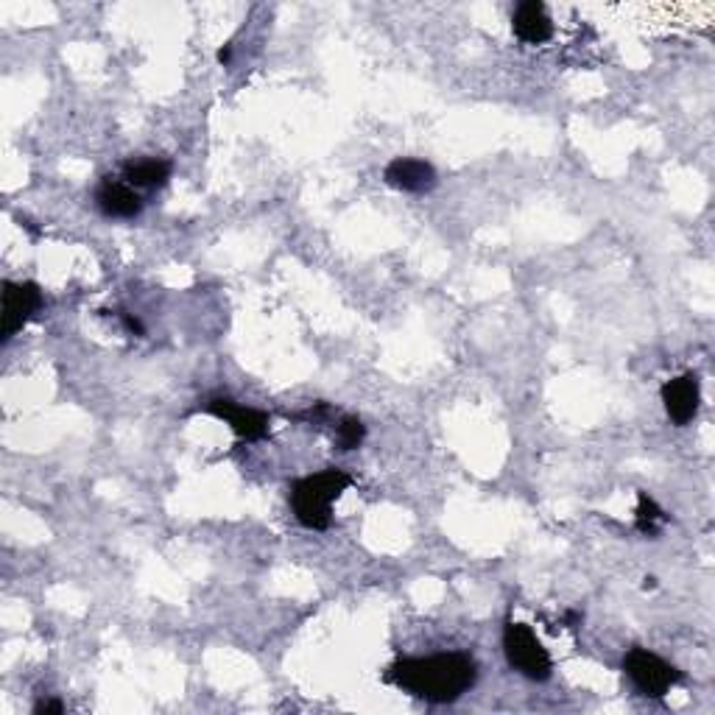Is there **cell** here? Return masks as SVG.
I'll return each instance as SVG.
<instances>
[{"mask_svg": "<svg viewBox=\"0 0 715 715\" xmlns=\"http://www.w3.org/2000/svg\"><path fill=\"white\" fill-rule=\"evenodd\" d=\"M34 713L37 715H62L65 704L59 699H43V702L34 704Z\"/></svg>", "mask_w": 715, "mask_h": 715, "instance_id": "obj_15", "label": "cell"}, {"mask_svg": "<svg viewBox=\"0 0 715 715\" xmlns=\"http://www.w3.org/2000/svg\"><path fill=\"white\" fill-rule=\"evenodd\" d=\"M478 679L470 654L447 652L433 657H408L389 668V682L431 704H450L465 696Z\"/></svg>", "mask_w": 715, "mask_h": 715, "instance_id": "obj_1", "label": "cell"}, {"mask_svg": "<svg viewBox=\"0 0 715 715\" xmlns=\"http://www.w3.org/2000/svg\"><path fill=\"white\" fill-rule=\"evenodd\" d=\"M663 523H666V512H663L646 492H641V495H637V515H634L637 531L646 534V537H657Z\"/></svg>", "mask_w": 715, "mask_h": 715, "instance_id": "obj_12", "label": "cell"}, {"mask_svg": "<svg viewBox=\"0 0 715 715\" xmlns=\"http://www.w3.org/2000/svg\"><path fill=\"white\" fill-rule=\"evenodd\" d=\"M39 308H43V291L37 283H3V314H0L3 341H12Z\"/></svg>", "mask_w": 715, "mask_h": 715, "instance_id": "obj_5", "label": "cell"}, {"mask_svg": "<svg viewBox=\"0 0 715 715\" xmlns=\"http://www.w3.org/2000/svg\"><path fill=\"white\" fill-rule=\"evenodd\" d=\"M366 439V425L358 417H341L339 422V450H358Z\"/></svg>", "mask_w": 715, "mask_h": 715, "instance_id": "obj_13", "label": "cell"}, {"mask_svg": "<svg viewBox=\"0 0 715 715\" xmlns=\"http://www.w3.org/2000/svg\"><path fill=\"white\" fill-rule=\"evenodd\" d=\"M383 179L402 194H427L436 188V168L425 160L397 157L386 165Z\"/></svg>", "mask_w": 715, "mask_h": 715, "instance_id": "obj_8", "label": "cell"}, {"mask_svg": "<svg viewBox=\"0 0 715 715\" xmlns=\"http://www.w3.org/2000/svg\"><path fill=\"white\" fill-rule=\"evenodd\" d=\"M118 319H120V325L126 327V333H129V336H138V339H140V336H145L143 321H140L134 314H129V310H120Z\"/></svg>", "mask_w": 715, "mask_h": 715, "instance_id": "obj_14", "label": "cell"}, {"mask_svg": "<svg viewBox=\"0 0 715 715\" xmlns=\"http://www.w3.org/2000/svg\"><path fill=\"white\" fill-rule=\"evenodd\" d=\"M352 478L344 470H327L305 476L291 483V508L300 526L310 531H327L333 523V503L350 490Z\"/></svg>", "mask_w": 715, "mask_h": 715, "instance_id": "obj_2", "label": "cell"}, {"mask_svg": "<svg viewBox=\"0 0 715 715\" xmlns=\"http://www.w3.org/2000/svg\"><path fill=\"white\" fill-rule=\"evenodd\" d=\"M230 59H233V48H230V45H224V48L219 50V62L230 65Z\"/></svg>", "mask_w": 715, "mask_h": 715, "instance_id": "obj_17", "label": "cell"}, {"mask_svg": "<svg viewBox=\"0 0 715 715\" xmlns=\"http://www.w3.org/2000/svg\"><path fill=\"white\" fill-rule=\"evenodd\" d=\"M582 621H584V616H582V612H576V609H571V612L565 616V623L571 629H578V623H582Z\"/></svg>", "mask_w": 715, "mask_h": 715, "instance_id": "obj_16", "label": "cell"}, {"mask_svg": "<svg viewBox=\"0 0 715 715\" xmlns=\"http://www.w3.org/2000/svg\"><path fill=\"white\" fill-rule=\"evenodd\" d=\"M95 204L107 219H138L143 213V196L132 188V185L118 183L113 176H107L95 190Z\"/></svg>", "mask_w": 715, "mask_h": 715, "instance_id": "obj_9", "label": "cell"}, {"mask_svg": "<svg viewBox=\"0 0 715 715\" xmlns=\"http://www.w3.org/2000/svg\"><path fill=\"white\" fill-rule=\"evenodd\" d=\"M204 411L213 417H219V420H224L226 425L233 427L241 439H246V442H258V439H263L266 433H269V417H266L263 411H258V408L238 406V402L230 400V397H213V400L204 406Z\"/></svg>", "mask_w": 715, "mask_h": 715, "instance_id": "obj_6", "label": "cell"}, {"mask_svg": "<svg viewBox=\"0 0 715 715\" xmlns=\"http://www.w3.org/2000/svg\"><path fill=\"white\" fill-rule=\"evenodd\" d=\"M623 671L632 679L634 688L648 699H663L673 684L682 682V673L671 663H666L663 657H657V654L641 646H634L623 657Z\"/></svg>", "mask_w": 715, "mask_h": 715, "instance_id": "obj_4", "label": "cell"}, {"mask_svg": "<svg viewBox=\"0 0 715 715\" xmlns=\"http://www.w3.org/2000/svg\"><path fill=\"white\" fill-rule=\"evenodd\" d=\"M515 37L526 45H542L553 37V23L540 0H523L512 14Z\"/></svg>", "mask_w": 715, "mask_h": 715, "instance_id": "obj_10", "label": "cell"}, {"mask_svg": "<svg viewBox=\"0 0 715 715\" xmlns=\"http://www.w3.org/2000/svg\"><path fill=\"white\" fill-rule=\"evenodd\" d=\"M174 174V163L163 157H145V160H132V163L124 165V183L132 185L134 190H157L165 188Z\"/></svg>", "mask_w": 715, "mask_h": 715, "instance_id": "obj_11", "label": "cell"}, {"mask_svg": "<svg viewBox=\"0 0 715 715\" xmlns=\"http://www.w3.org/2000/svg\"><path fill=\"white\" fill-rule=\"evenodd\" d=\"M663 402H666V411L673 425H688V422L699 414V402H702L699 375L684 372V375L668 380L666 386H663Z\"/></svg>", "mask_w": 715, "mask_h": 715, "instance_id": "obj_7", "label": "cell"}, {"mask_svg": "<svg viewBox=\"0 0 715 715\" xmlns=\"http://www.w3.org/2000/svg\"><path fill=\"white\" fill-rule=\"evenodd\" d=\"M503 652H506L508 666L515 668L517 673H523L531 682H546L551 679L553 663L548 648L542 646L540 637L531 632V626L526 623L508 621L506 629H503Z\"/></svg>", "mask_w": 715, "mask_h": 715, "instance_id": "obj_3", "label": "cell"}, {"mask_svg": "<svg viewBox=\"0 0 715 715\" xmlns=\"http://www.w3.org/2000/svg\"><path fill=\"white\" fill-rule=\"evenodd\" d=\"M643 587H646V590H654V587H657V578L646 576V578H643Z\"/></svg>", "mask_w": 715, "mask_h": 715, "instance_id": "obj_18", "label": "cell"}]
</instances>
